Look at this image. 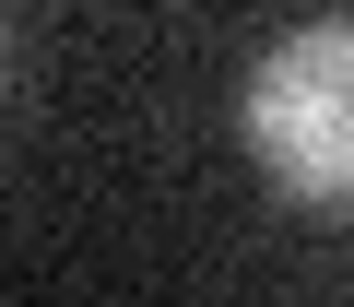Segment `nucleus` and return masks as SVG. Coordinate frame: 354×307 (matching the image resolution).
Returning a JSON list of instances; mask_svg holds the SVG:
<instances>
[{"instance_id":"obj_1","label":"nucleus","mask_w":354,"mask_h":307,"mask_svg":"<svg viewBox=\"0 0 354 307\" xmlns=\"http://www.w3.org/2000/svg\"><path fill=\"white\" fill-rule=\"evenodd\" d=\"M236 130L283 201L354 213V24H283L236 83Z\"/></svg>"}]
</instances>
